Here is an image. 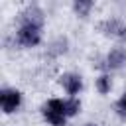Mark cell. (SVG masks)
Returning a JSON list of instances; mask_svg holds the SVG:
<instances>
[{
  "label": "cell",
  "instance_id": "1",
  "mask_svg": "<svg viewBox=\"0 0 126 126\" xmlns=\"http://www.w3.org/2000/svg\"><path fill=\"white\" fill-rule=\"evenodd\" d=\"M20 102H22L20 91H16V89H2V93H0V106H2V110L6 114L14 112L20 106Z\"/></svg>",
  "mask_w": 126,
  "mask_h": 126
},
{
  "label": "cell",
  "instance_id": "2",
  "mask_svg": "<svg viewBox=\"0 0 126 126\" xmlns=\"http://www.w3.org/2000/svg\"><path fill=\"white\" fill-rule=\"evenodd\" d=\"M41 39V33H39V28H33V26H22L18 30V41L24 45V47H33L37 45Z\"/></svg>",
  "mask_w": 126,
  "mask_h": 126
},
{
  "label": "cell",
  "instance_id": "3",
  "mask_svg": "<svg viewBox=\"0 0 126 126\" xmlns=\"http://www.w3.org/2000/svg\"><path fill=\"white\" fill-rule=\"evenodd\" d=\"M43 24V12L37 6H30L28 10L22 12V26H33V28H41Z\"/></svg>",
  "mask_w": 126,
  "mask_h": 126
},
{
  "label": "cell",
  "instance_id": "4",
  "mask_svg": "<svg viewBox=\"0 0 126 126\" xmlns=\"http://www.w3.org/2000/svg\"><path fill=\"white\" fill-rule=\"evenodd\" d=\"M100 30L108 35H114V37H120V39H126V26L120 22V20H106L100 24Z\"/></svg>",
  "mask_w": 126,
  "mask_h": 126
},
{
  "label": "cell",
  "instance_id": "5",
  "mask_svg": "<svg viewBox=\"0 0 126 126\" xmlns=\"http://www.w3.org/2000/svg\"><path fill=\"white\" fill-rule=\"evenodd\" d=\"M61 85L69 94H77L81 91V87H83V81H81V77L77 73H65L61 77Z\"/></svg>",
  "mask_w": 126,
  "mask_h": 126
},
{
  "label": "cell",
  "instance_id": "6",
  "mask_svg": "<svg viewBox=\"0 0 126 126\" xmlns=\"http://www.w3.org/2000/svg\"><path fill=\"white\" fill-rule=\"evenodd\" d=\"M124 61H126V51L122 47H114L106 55V67L108 69H118V67H122Z\"/></svg>",
  "mask_w": 126,
  "mask_h": 126
},
{
  "label": "cell",
  "instance_id": "7",
  "mask_svg": "<svg viewBox=\"0 0 126 126\" xmlns=\"http://www.w3.org/2000/svg\"><path fill=\"white\" fill-rule=\"evenodd\" d=\"M43 118L51 124V126H65V112L61 110H53L49 106H43Z\"/></svg>",
  "mask_w": 126,
  "mask_h": 126
},
{
  "label": "cell",
  "instance_id": "8",
  "mask_svg": "<svg viewBox=\"0 0 126 126\" xmlns=\"http://www.w3.org/2000/svg\"><path fill=\"white\" fill-rule=\"evenodd\" d=\"M110 87H112V81H110L108 75H100V77L96 79V91H98L100 94L110 93Z\"/></svg>",
  "mask_w": 126,
  "mask_h": 126
},
{
  "label": "cell",
  "instance_id": "9",
  "mask_svg": "<svg viewBox=\"0 0 126 126\" xmlns=\"http://www.w3.org/2000/svg\"><path fill=\"white\" fill-rule=\"evenodd\" d=\"M79 110H81V102H79L77 98L65 100V114H67V116H75Z\"/></svg>",
  "mask_w": 126,
  "mask_h": 126
},
{
  "label": "cell",
  "instance_id": "10",
  "mask_svg": "<svg viewBox=\"0 0 126 126\" xmlns=\"http://www.w3.org/2000/svg\"><path fill=\"white\" fill-rule=\"evenodd\" d=\"M73 8H75V12H77L79 16H87V14L91 12V8H93V2L79 0V2H75V4H73Z\"/></svg>",
  "mask_w": 126,
  "mask_h": 126
},
{
  "label": "cell",
  "instance_id": "11",
  "mask_svg": "<svg viewBox=\"0 0 126 126\" xmlns=\"http://www.w3.org/2000/svg\"><path fill=\"white\" fill-rule=\"evenodd\" d=\"M116 108H118V114L126 118V93H124V94L120 96V100L116 102Z\"/></svg>",
  "mask_w": 126,
  "mask_h": 126
},
{
  "label": "cell",
  "instance_id": "12",
  "mask_svg": "<svg viewBox=\"0 0 126 126\" xmlns=\"http://www.w3.org/2000/svg\"><path fill=\"white\" fill-rule=\"evenodd\" d=\"M85 126H96V124H85Z\"/></svg>",
  "mask_w": 126,
  "mask_h": 126
}]
</instances>
